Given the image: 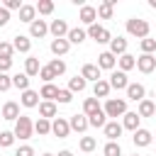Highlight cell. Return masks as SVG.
I'll return each mask as SVG.
<instances>
[{
    "instance_id": "6da1fadb",
    "label": "cell",
    "mask_w": 156,
    "mask_h": 156,
    "mask_svg": "<svg viewBox=\"0 0 156 156\" xmlns=\"http://www.w3.org/2000/svg\"><path fill=\"white\" fill-rule=\"evenodd\" d=\"M12 134H15V139H32V134H34V122H32L27 115H20V117L15 119Z\"/></svg>"
},
{
    "instance_id": "7a4b0ae2",
    "label": "cell",
    "mask_w": 156,
    "mask_h": 156,
    "mask_svg": "<svg viewBox=\"0 0 156 156\" xmlns=\"http://www.w3.org/2000/svg\"><path fill=\"white\" fill-rule=\"evenodd\" d=\"M127 34H132V37H136V39H146V37H149V22L141 20V17L127 20Z\"/></svg>"
},
{
    "instance_id": "3957f363",
    "label": "cell",
    "mask_w": 156,
    "mask_h": 156,
    "mask_svg": "<svg viewBox=\"0 0 156 156\" xmlns=\"http://www.w3.org/2000/svg\"><path fill=\"white\" fill-rule=\"evenodd\" d=\"M107 117H124V112H127V100H122V98H110L107 102H105V110H102Z\"/></svg>"
},
{
    "instance_id": "277c9868",
    "label": "cell",
    "mask_w": 156,
    "mask_h": 156,
    "mask_svg": "<svg viewBox=\"0 0 156 156\" xmlns=\"http://www.w3.org/2000/svg\"><path fill=\"white\" fill-rule=\"evenodd\" d=\"M85 34L90 37V39H95L98 44H110V39H112V34H110V29L107 27H102V24H90L88 29H85Z\"/></svg>"
},
{
    "instance_id": "5b68a950",
    "label": "cell",
    "mask_w": 156,
    "mask_h": 156,
    "mask_svg": "<svg viewBox=\"0 0 156 156\" xmlns=\"http://www.w3.org/2000/svg\"><path fill=\"white\" fill-rule=\"evenodd\" d=\"M51 134H56L58 139H66V136L71 134L68 119H66V117H54V122H51Z\"/></svg>"
},
{
    "instance_id": "8992f818",
    "label": "cell",
    "mask_w": 156,
    "mask_h": 156,
    "mask_svg": "<svg viewBox=\"0 0 156 156\" xmlns=\"http://www.w3.org/2000/svg\"><path fill=\"white\" fill-rule=\"evenodd\" d=\"M134 68H139L141 73L156 71V56H154V54H141V56L136 58V66H134Z\"/></svg>"
},
{
    "instance_id": "52a82bcc",
    "label": "cell",
    "mask_w": 156,
    "mask_h": 156,
    "mask_svg": "<svg viewBox=\"0 0 156 156\" xmlns=\"http://www.w3.org/2000/svg\"><path fill=\"white\" fill-rule=\"evenodd\" d=\"M68 22L66 20H51V24H49V32L54 34V39H66V34H68Z\"/></svg>"
},
{
    "instance_id": "ba28073f",
    "label": "cell",
    "mask_w": 156,
    "mask_h": 156,
    "mask_svg": "<svg viewBox=\"0 0 156 156\" xmlns=\"http://www.w3.org/2000/svg\"><path fill=\"white\" fill-rule=\"evenodd\" d=\"M107 83H110V88H115V90H127V85H129L127 73H122V71H112Z\"/></svg>"
},
{
    "instance_id": "9c48e42d",
    "label": "cell",
    "mask_w": 156,
    "mask_h": 156,
    "mask_svg": "<svg viewBox=\"0 0 156 156\" xmlns=\"http://www.w3.org/2000/svg\"><path fill=\"white\" fill-rule=\"evenodd\" d=\"M146 95V88L141 83H129L127 85V100H134V102H141Z\"/></svg>"
},
{
    "instance_id": "30bf717a",
    "label": "cell",
    "mask_w": 156,
    "mask_h": 156,
    "mask_svg": "<svg viewBox=\"0 0 156 156\" xmlns=\"http://www.w3.org/2000/svg\"><path fill=\"white\" fill-rule=\"evenodd\" d=\"M134 136H132V141H134V146H149L151 141H154V134L149 132V129H136V132H132Z\"/></svg>"
},
{
    "instance_id": "8fae6325",
    "label": "cell",
    "mask_w": 156,
    "mask_h": 156,
    "mask_svg": "<svg viewBox=\"0 0 156 156\" xmlns=\"http://www.w3.org/2000/svg\"><path fill=\"white\" fill-rule=\"evenodd\" d=\"M78 20L83 22V24H95V20H98V12H95V7L93 5H83L80 7V12H78Z\"/></svg>"
},
{
    "instance_id": "7c38bea8",
    "label": "cell",
    "mask_w": 156,
    "mask_h": 156,
    "mask_svg": "<svg viewBox=\"0 0 156 156\" xmlns=\"http://www.w3.org/2000/svg\"><path fill=\"white\" fill-rule=\"evenodd\" d=\"M68 127H71V132H78V134H83V132L88 129V117H85V115H71V119H68Z\"/></svg>"
},
{
    "instance_id": "4fadbf2b",
    "label": "cell",
    "mask_w": 156,
    "mask_h": 156,
    "mask_svg": "<svg viewBox=\"0 0 156 156\" xmlns=\"http://www.w3.org/2000/svg\"><path fill=\"white\" fill-rule=\"evenodd\" d=\"M102 129H105V136H107L110 141H117V139L122 136V132H124V129H122V124H119L117 119H112V122H107V124H105Z\"/></svg>"
},
{
    "instance_id": "5bb4252c",
    "label": "cell",
    "mask_w": 156,
    "mask_h": 156,
    "mask_svg": "<svg viewBox=\"0 0 156 156\" xmlns=\"http://www.w3.org/2000/svg\"><path fill=\"white\" fill-rule=\"evenodd\" d=\"M46 32H49V24H46L44 20H34V22L29 24V37H34V39L46 37Z\"/></svg>"
},
{
    "instance_id": "9a60e30c",
    "label": "cell",
    "mask_w": 156,
    "mask_h": 156,
    "mask_svg": "<svg viewBox=\"0 0 156 156\" xmlns=\"http://www.w3.org/2000/svg\"><path fill=\"white\" fill-rule=\"evenodd\" d=\"M85 39H88V34H85L83 27H71L68 34H66V41H68V44H83Z\"/></svg>"
},
{
    "instance_id": "2e32d148",
    "label": "cell",
    "mask_w": 156,
    "mask_h": 156,
    "mask_svg": "<svg viewBox=\"0 0 156 156\" xmlns=\"http://www.w3.org/2000/svg\"><path fill=\"white\" fill-rule=\"evenodd\" d=\"M12 49L20 51V54H29V49H32V39H29L27 34H17L15 41H12Z\"/></svg>"
},
{
    "instance_id": "e0dca14e",
    "label": "cell",
    "mask_w": 156,
    "mask_h": 156,
    "mask_svg": "<svg viewBox=\"0 0 156 156\" xmlns=\"http://www.w3.org/2000/svg\"><path fill=\"white\" fill-rule=\"evenodd\" d=\"M110 54H112V56L127 54V39H124V37H112V39H110Z\"/></svg>"
},
{
    "instance_id": "ac0fdd59",
    "label": "cell",
    "mask_w": 156,
    "mask_h": 156,
    "mask_svg": "<svg viewBox=\"0 0 156 156\" xmlns=\"http://www.w3.org/2000/svg\"><path fill=\"white\" fill-rule=\"evenodd\" d=\"M139 122H141V117H139L136 112H124V117H122V129L136 132V129H139Z\"/></svg>"
},
{
    "instance_id": "d6986e66",
    "label": "cell",
    "mask_w": 156,
    "mask_h": 156,
    "mask_svg": "<svg viewBox=\"0 0 156 156\" xmlns=\"http://www.w3.org/2000/svg\"><path fill=\"white\" fill-rule=\"evenodd\" d=\"M115 63H117V58H115L110 51H102V54L98 56V63H95V66H98L100 71H102V68H105V71H112V68H115Z\"/></svg>"
},
{
    "instance_id": "ffe728a7",
    "label": "cell",
    "mask_w": 156,
    "mask_h": 156,
    "mask_svg": "<svg viewBox=\"0 0 156 156\" xmlns=\"http://www.w3.org/2000/svg\"><path fill=\"white\" fill-rule=\"evenodd\" d=\"M17 117H20V105H17V102H12V100H10V102H5V105H2V119L15 122Z\"/></svg>"
},
{
    "instance_id": "44dd1931",
    "label": "cell",
    "mask_w": 156,
    "mask_h": 156,
    "mask_svg": "<svg viewBox=\"0 0 156 156\" xmlns=\"http://www.w3.org/2000/svg\"><path fill=\"white\" fill-rule=\"evenodd\" d=\"M112 7H115V0H102L95 7V12H98L100 20H112Z\"/></svg>"
},
{
    "instance_id": "7402d4cb",
    "label": "cell",
    "mask_w": 156,
    "mask_h": 156,
    "mask_svg": "<svg viewBox=\"0 0 156 156\" xmlns=\"http://www.w3.org/2000/svg\"><path fill=\"white\" fill-rule=\"evenodd\" d=\"M80 76L85 78V83H88V80L98 83V80H100V68H98L95 63H85V66H83V71H80Z\"/></svg>"
},
{
    "instance_id": "603a6c76",
    "label": "cell",
    "mask_w": 156,
    "mask_h": 156,
    "mask_svg": "<svg viewBox=\"0 0 156 156\" xmlns=\"http://www.w3.org/2000/svg\"><path fill=\"white\" fill-rule=\"evenodd\" d=\"M51 54L54 56H63V54H68V49H71V44L66 41V39H51Z\"/></svg>"
},
{
    "instance_id": "cb8c5ba5",
    "label": "cell",
    "mask_w": 156,
    "mask_h": 156,
    "mask_svg": "<svg viewBox=\"0 0 156 156\" xmlns=\"http://www.w3.org/2000/svg\"><path fill=\"white\" fill-rule=\"evenodd\" d=\"M56 95H58V88H56L54 83H44V85H41V90H39V98H44L46 102H54V100H56Z\"/></svg>"
},
{
    "instance_id": "d4e9b609",
    "label": "cell",
    "mask_w": 156,
    "mask_h": 156,
    "mask_svg": "<svg viewBox=\"0 0 156 156\" xmlns=\"http://www.w3.org/2000/svg\"><path fill=\"white\" fill-rule=\"evenodd\" d=\"M117 63H119V71L127 73V71H132V68L136 66V56H132V54H122V56L117 58Z\"/></svg>"
},
{
    "instance_id": "484cf974",
    "label": "cell",
    "mask_w": 156,
    "mask_h": 156,
    "mask_svg": "<svg viewBox=\"0 0 156 156\" xmlns=\"http://www.w3.org/2000/svg\"><path fill=\"white\" fill-rule=\"evenodd\" d=\"M39 68H41V63H39V58L37 56H29V58H24V73L32 78V76H39Z\"/></svg>"
},
{
    "instance_id": "4316f807",
    "label": "cell",
    "mask_w": 156,
    "mask_h": 156,
    "mask_svg": "<svg viewBox=\"0 0 156 156\" xmlns=\"http://www.w3.org/2000/svg\"><path fill=\"white\" fill-rule=\"evenodd\" d=\"M20 102H22L24 107H37V105H39V93H34V90H24V93L20 95Z\"/></svg>"
},
{
    "instance_id": "83f0119b",
    "label": "cell",
    "mask_w": 156,
    "mask_h": 156,
    "mask_svg": "<svg viewBox=\"0 0 156 156\" xmlns=\"http://www.w3.org/2000/svg\"><path fill=\"white\" fill-rule=\"evenodd\" d=\"M37 20V10H34V5H22L20 7V22H34Z\"/></svg>"
},
{
    "instance_id": "f1b7e54d",
    "label": "cell",
    "mask_w": 156,
    "mask_h": 156,
    "mask_svg": "<svg viewBox=\"0 0 156 156\" xmlns=\"http://www.w3.org/2000/svg\"><path fill=\"white\" fill-rule=\"evenodd\" d=\"M102 107H100V102H98V98H85V102H83V115L85 117H90V115H95V112H100Z\"/></svg>"
},
{
    "instance_id": "f546056e",
    "label": "cell",
    "mask_w": 156,
    "mask_h": 156,
    "mask_svg": "<svg viewBox=\"0 0 156 156\" xmlns=\"http://www.w3.org/2000/svg\"><path fill=\"white\" fill-rule=\"evenodd\" d=\"M39 117H44V119H51V117H56V102H39Z\"/></svg>"
},
{
    "instance_id": "4dcf8cb0",
    "label": "cell",
    "mask_w": 156,
    "mask_h": 156,
    "mask_svg": "<svg viewBox=\"0 0 156 156\" xmlns=\"http://www.w3.org/2000/svg\"><path fill=\"white\" fill-rule=\"evenodd\" d=\"M154 112H156V105H154L151 100H146V98H144V100L139 102V107H136V115H139V117H151Z\"/></svg>"
},
{
    "instance_id": "1f68e13d",
    "label": "cell",
    "mask_w": 156,
    "mask_h": 156,
    "mask_svg": "<svg viewBox=\"0 0 156 156\" xmlns=\"http://www.w3.org/2000/svg\"><path fill=\"white\" fill-rule=\"evenodd\" d=\"M12 88H17V90H29V76L27 73H17V76H12Z\"/></svg>"
},
{
    "instance_id": "d6a6232c",
    "label": "cell",
    "mask_w": 156,
    "mask_h": 156,
    "mask_svg": "<svg viewBox=\"0 0 156 156\" xmlns=\"http://www.w3.org/2000/svg\"><path fill=\"white\" fill-rule=\"evenodd\" d=\"M110 90H112V88H110V83H107V80H102V78L93 85V95H95V98H107V95H110Z\"/></svg>"
},
{
    "instance_id": "836d02e7",
    "label": "cell",
    "mask_w": 156,
    "mask_h": 156,
    "mask_svg": "<svg viewBox=\"0 0 156 156\" xmlns=\"http://www.w3.org/2000/svg\"><path fill=\"white\" fill-rule=\"evenodd\" d=\"M34 132H37L39 136H46V134H51V119H44V117H39V119L34 122Z\"/></svg>"
},
{
    "instance_id": "e575fe53",
    "label": "cell",
    "mask_w": 156,
    "mask_h": 156,
    "mask_svg": "<svg viewBox=\"0 0 156 156\" xmlns=\"http://www.w3.org/2000/svg\"><path fill=\"white\" fill-rule=\"evenodd\" d=\"M85 85H88V83H85L83 76H73V78L68 80V90H71V93H83Z\"/></svg>"
},
{
    "instance_id": "d590c367",
    "label": "cell",
    "mask_w": 156,
    "mask_h": 156,
    "mask_svg": "<svg viewBox=\"0 0 156 156\" xmlns=\"http://www.w3.org/2000/svg\"><path fill=\"white\" fill-rule=\"evenodd\" d=\"M105 124H107V115H105L102 110L88 117V127H95V129H98V127H105Z\"/></svg>"
},
{
    "instance_id": "8d00e7d4",
    "label": "cell",
    "mask_w": 156,
    "mask_h": 156,
    "mask_svg": "<svg viewBox=\"0 0 156 156\" xmlns=\"http://www.w3.org/2000/svg\"><path fill=\"white\" fill-rule=\"evenodd\" d=\"M49 68H51V73L58 78V76L66 73V61H61V58H51V61H49Z\"/></svg>"
},
{
    "instance_id": "74e56055",
    "label": "cell",
    "mask_w": 156,
    "mask_h": 156,
    "mask_svg": "<svg viewBox=\"0 0 156 156\" xmlns=\"http://www.w3.org/2000/svg\"><path fill=\"white\" fill-rule=\"evenodd\" d=\"M34 10H37L39 15H51V12H54V2H51V0H39V2L34 5Z\"/></svg>"
},
{
    "instance_id": "f35d334b",
    "label": "cell",
    "mask_w": 156,
    "mask_h": 156,
    "mask_svg": "<svg viewBox=\"0 0 156 156\" xmlns=\"http://www.w3.org/2000/svg\"><path fill=\"white\" fill-rule=\"evenodd\" d=\"M80 151H85V154H90L95 146H98V141H95V136H80Z\"/></svg>"
},
{
    "instance_id": "ab89813d",
    "label": "cell",
    "mask_w": 156,
    "mask_h": 156,
    "mask_svg": "<svg viewBox=\"0 0 156 156\" xmlns=\"http://www.w3.org/2000/svg\"><path fill=\"white\" fill-rule=\"evenodd\" d=\"M102 154H105V156H122V146H119L117 141H107L105 149H102Z\"/></svg>"
},
{
    "instance_id": "60d3db41",
    "label": "cell",
    "mask_w": 156,
    "mask_h": 156,
    "mask_svg": "<svg viewBox=\"0 0 156 156\" xmlns=\"http://www.w3.org/2000/svg\"><path fill=\"white\" fill-rule=\"evenodd\" d=\"M139 46H141V54H154L156 51V39H149L146 37V39L139 41Z\"/></svg>"
},
{
    "instance_id": "b9f144b4",
    "label": "cell",
    "mask_w": 156,
    "mask_h": 156,
    "mask_svg": "<svg viewBox=\"0 0 156 156\" xmlns=\"http://www.w3.org/2000/svg\"><path fill=\"white\" fill-rule=\"evenodd\" d=\"M56 100H58L61 105H68V102L73 100V93H71L68 88H58V95H56Z\"/></svg>"
},
{
    "instance_id": "7bdbcfd3",
    "label": "cell",
    "mask_w": 156,
    "mask_h": 156,
    "mask_svg": "<svg viewBox=\"0 0 156 156\" xmlns=\"http://www.w3.org/2000/svg\"><path fill=\"white\" fill-rule=\"evenodd\" d=\"M15 49H12V41H0V58H12Z\"/></svg>"
},
{
    "instance_id": "ee69618b",
    "label": "cell",
    "mask_w": 156,
    "mask_h": 156,
    "mask_svg": "<svg viewBox=\"0 0 156 156\" xmlns=\"http://www.w3.org/2000/svg\"><path fill=\"white\" fill-rule=\"evenodd\" d=\"M12 144H15V134H12V132H0V146L7 149V146H12Z\"/></svg>"
},
{
    "instance_id": "f6af8a7d",
    "label": "cell",
    "mask_w": 156,
    "mask_h": 156,
    "mask_svg": "<svg viewBox=\"0 0 156 156\" xmlns=\"http://www.w3.org/2000/svg\"><path fill=\"white\" fill-rule=\"evenodd\" d=\"M39 78H41L44 83H54V78H56V76L51 73V68H49V66H41V68H39Z\"/></svg>"
},
{
    "instance_id": "bcb514c9",
    "label": "cell",
    "mask_w": 156,
    "mask_h": 156,
    "mask_svg": "<svg viewBox=\"0 0 156 156\" xmlns=\"http://www.w3.org/2000/svg\"><path fill=\"white\" fill-rule=\"evenodd\" d=\"M10 88H12V76L0 73V93H5V90H10Z\"/></svg>"
},
{
    "instance_id": "7dc6e473",
    "label": "cell",
    "mask_w": 156,
    "mask_h": 156,
    "mask_svg": "<svg viewBox=\"0 0 156 156\" xmlns=\"http://www.w3.org/2000/svg\"><path fill=\"white\" fill-rule=\"evenodd\" d=\"M2 7H5L7 12H10V10H17V12H20L22 2H20V0H5V2H2Z\"/></svg>"
},
{
    "instance_id": "c3c4849f",
    "label": "cell",
    "mask_w": 156,
    "mask_h": 156,
    "mask_svg": "<svg viewBox=\"0 0 156 156\" xmlns=\"http://www.w3.org/2000/svg\"><path fill=\"white\" fill-rule=\"evenodd\" d=\"M15 156H34V149H32V146H20V149L15 151Z\"/></svg>"
},
{
    "instance_id": "681fc988",
    "label": "cell",
    "mask_w": 156,
    "mask_h": 156,
    "mask_svg": "<svg viewBox=\"0 0 156 156\" xmlns=\"http://www.w3.org/2000/svg\"><path fill=\"white\" fill-rule=\"evenodd\" d=\"M12 68V58H0V73H7Z\"/></svg>"
},
{
    "instance_id": "f907efd6",
    "label": "cell",
    "mask_w": 156,
    "mask_h": 156,
    "mask_svg": "<svg viewBox=\"0 0 156 156\" xmlns=\"http://www.w3.org/2000/svg\"><path fill=\"white\" fill-rule=\"evenodd\" d=\"M7 22H10V12H7L5 7H0V27H5Z\"/></svg>"
},
{
    "instance_id": "816d5d0a",
    "label": "cell",
    "mask_w": 156,
    "mask_h": 156,
    "mask_svg": "<svg viewBox=\"0 0 156 156\" xmlns=\"http://www.w3.org/2000/svg\"><path fill=\"white\" fill-rule=\"evenodd\" d=\"M58 156H73V154H71L68 149H63V151H58Z\"/></svg>"
},
{
    "instance_id": "f5cc1de1",
    "label": "cell",
    "mask_w": 156,
    "mask_h": 156,
    "mask_svg": "<svg viewBox=\"0 0 156 156\" xmlns=\"http://www.w3.org/2000/svg\"><path fill=\"white\" fill-rule=\"evenodd\" d=\"M149 7H154V10H156V0H149Z\"/></svg>"
},
{
    "instance_id": "db71d44e",
    "label": "cell",
    "mask_w": 156,
    "mask_h": 156,
    "mask_svg": "<svg viewBox=\"0 0 156 156\" xmlns=\"http://www.w3.org/2000/svg\"><path fill=\"white\" fill-rule=\"evenodd\" d=\"M41 156H54V154H41Z\"/></svg>"
},
{
    "instance_id": "11a10c76",
    "label": "cell",
    "mask_w": 156,
    "mask_h": 156,
    "mask_svg": "<svg viewBox=\"0 0 156 156\" xmlns=\"http://www.w3.org/2000/svg\"><path fill=\"white\" fill-rule=\"evenodd\" d=\"M132 156H139V154H132Z\"/></svg>"
},
{
    "instance_id": "9f6ffc18",
    "label": "cell",
    "mask_w": 156,
    "mask_h": 156,
    "mask_svg": "<svg viewBox=\"0 0 156 156\" xmlns=\"http://www.w3.org/2000/svg\"><path fill=\"white\" fill-rule=\"evenodd\" d=\"M154 141H156V136H154Z\"/></svg>"
}]
</instances>
